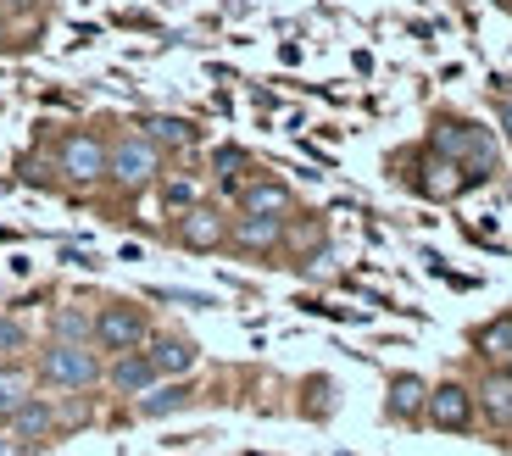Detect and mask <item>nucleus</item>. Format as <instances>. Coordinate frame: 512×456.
Masks as SVG:
<instances>
[{
	"mask_svg": "<svg viewBox=\"0 0 512 456\" xmlns=\"http://www.w3.org/2000/svg\"><path fill=\"white\" fill-rule=\"evenodd\" d=\"M429 151L451 156L462 162L468 184L496 173V140H490V128L474 123V117H457V112H435V128H429Z\"/></svg>",
	"mask_w": 512,
	"mask_h": 456,
	"instance_id": "obj_1",
	"label": "nucleus"
},
{
	"mask_svg": "<svg viewBox=\"0 0 512 456\" xmlns=\"http://www.w3.org/2000/svg\"><path fill=\"white\" fill-rule=\"evenodd\" d=\"M162 167H167V151H156L140 128H134V134H117L112 151H106V178H112L123 195L151 190L156 178H162Z\"/></svg>",
	"mask_w": 512,
	"mask_h": 456,
	"instance_id": "obj_2",
	"label": "nucleus"
},
{
	"mask_svg": "<svg viewBox=\"0 0 512 456\" xmlns=\"http://www.w3.org/2000/svg\"><path fill=\"white\" fill-rule=\"evenodd\" d=\"M39 379L51 390H95L106 373H101V356L90 351V340H51L39 351Z\"/></svg>",
	"mask_w": 512,
	"mask_h": 456,
	"instance_id": "obj_3",
	"label": "nucleus"
},
{
	"mask_svg": "<svg viewBox=\"0 0 512 456\" xmlns=\"http://www.w3.org/2000/svg\"><path fill=\"white\" fill-rule=\"evenodd\" d=\"M90 340H95V351H112V356L140 351V345L151 340V317H145L140 306H128V301H112V306H101V312H95Z\"/></svg>",
	"mask_w": 512,
	"mask_h": 456,
	"instance_id": "obj_4",
	"label": "nucleus"
},
{
	"mask_svg": "<svg viewBox=\"0 0 512 456\" xmlns=\"http://www.w3.org/2000/svg\"><path fill=\"white\" fill-rule=\"evenodd\" d=\"M106 151H112V145H106L95 128H73V134H62V145H56V167H62L67 184H101Z\"/></svg>",
	"mask_w": 512,
	"mask_h": 456,
	"instance_id": "obj_5",
	"label": "nucleus"
},
{
	"mask_svg": "<svg viewBox=\"0 0 512 456\" xmlns=\"http://www.w3.org/2000/svg\"><path fill=\"white\" fill-rule=\"evenodd\" d=\"M229 223L234 217H223V206H184V212H173V240L184 245V251H223L229 245Z\"/></svg>",
	"mask_w": 512,
	"mask_h": 456,
	"instance_id": "obj_6",
	"label": "nucleus"
},
{
	"mask_svg": "<svg viewBox=\"0 0 512 456\" xmlns=\"http://www.w3.org/2000/svg\"><path fill=\"white\" fill-rule=\"evenodd\" d=\"M423 418L435 423V429H446V434H468V429H474V418H479V401H474V390L457 384V379L429 384V406H423Z\"/></svg>",
	"mask_w": 512,
	"mask_h": 456,
	"instance_id": "obj_7",
	"label": "nucleus"
},
{
	"mask_svg": "<svg viewBox=\"0 0 512 456\" xmlns=\"http://www.w3.org/2000/svg\"><path fill=\"white\" fill-rule=\"evenodd\" d=\"M407 184L423 195V201H457V195L468 190V173H462V162H451V156L423 151L418 156V173H412Z\"/></svg>",
	"mask_w": 512,
	"mask_h": 456,
	"instance_id": "obj_8",
	"label": "nucleus"
},
{
	"mask_svg": "<svg viewBox=\"0 0 512 456\" xmlns=\"http://www.w3.org/2000/svg\"><path fill=\"white\" fill-rule=\"evenodd\" d=\"M234 206L251 217H290L295 212V190L284 178H245L240 190H234Z\"/></svg>",
	"mask_w": 512,
	"mask_h": 456,
	"instance_id": "obj_9",
	"label": "nucleus"
},
{
	"mask_svg": "<svg viewBox=\"0 0 512 456\" xmlns=\"http://www.w3.org/2000/svg\"><path fill=\"white\" fill-rule=\"evenodd\" d=\"M106 379H112V390L117 395H145L151 384H162V373H156V362H151V351H123V356H112V368H106Z\"/></svg>",
	"mask_w": 512,
	"mask_h": 456,
	"instance_id": "obj_10",
	"label": "nucleus"
},
{
	"mask_svg": "<svg viewBox=\"0 0 512 456\" xmlns=\"http://www.w3.org/2000/svg\"><path fill=\"white\" fill-rule=\"evenodd\" d=\"M479 412H485L490 429H512V368H490L474 390Z\"/></svg>",
	"mask_w": 512,
	"mask_h": 456,
	"instance_id": "obj_11",
	"label": "nucleus"
},
{
	"mask_svg": "<svg viewBox=\"0 0 512 456\" xmlns=\"http://www.w3.org/2000/svg\"><path fill=\"white\" fill-rule=\"evenodd\" d=\"M284 223H290V217H251V212H240L229 223V245H240V251H279Z\"/></svg>",
	"mask_w": 512,
	"mask_h": 456,
	"instance_id": "obj_12",
	"label": "nucleus"
},
{
	"mask_svg": "<svg viewBox=\"0 0 512 456\" xmlns=\"http://www.w3.org/2000/svg\"><path fill=\"white\" fill-rule=\"evenodd\" d=\"M423 406H429V384L418 373H396L390 379V395H384V418L390 423H418Z\"/></svg>",
	"mask_w": 512,
	"mask_h": 456,
	"instance_id": "obj_13",
	"label": "nucleus"
},
{
	"mask_svg": "<svg viewBox=\"0 0 512 456\" xmlns=\"http://www.w3.org/2000/svg\"><path fill=\"white\" fill-rule=\"evenodd\" d=\"M145 351H151V362H156L162 379H184V373L201 362L195 340H184V334H156V340H145Z\"/></svg>",
	"mask_w": 512,
	"mask_h": 456,
	"instance_id": "obj_14",
	"label": "nucleus"
},
{
	"mask_svg": "<svg viewBox=\"0 0 512 456\" xmlns=\"http://www.w3.org/2000/svg\"><path fill=\"white\" fill-rule=\"evenodd\" d=\"M140 134L156 145V151H190V145L201 140V128L184 123V117H145Z\"/></svg>",
	"mask_w": 512,
	"mask_h": 456,
	"instance_id": "obj_15",
	"label": "nucleus"
},
{
	"mask_svg": "<svg viewBox=\"0 0 512 456\" xmlns=\"http://www.w3.org/2000/svg\"><path fill=\"white\" fill-rule=\"evenodd\" d=\"M474 351L485 356V362H496V368H507V362H512V312L479 323V329H474Z\"/></svg>",
	"mask_w": 512,
	"mask_h": 456,
	"instance_id": "obj_16",
	"label": "nucleus"
},
{
	"mask_svg": "<svg viewBox=\"0 0 512 456\" xmlns=\"http://www.w3.org/2000/svg\"><path fill=\"white\" fill-rule=\"evenodd\" d=\"M51 429H56V406L45 401V395H28V401L12 412V434H23L28 445H39Z\"/></svg>",
	"mask_w": 512,
	"mask_h": 456,
	"instance_id": "obj_17",
	"label": "nucleus"
},
{
	"mask_svg": "<svg viewBox=\"0 0 512 456\" xmlns=\"http://www.w3.org/2000/svg\"><path fill=\"white\" fill-rule=\"evenodd\" d=\"M34 395V379H28V368H17L12 356L0 362V423H12V412Z\"/></svg>",
	"mask_w": 512,
	"mask_h": 456,
	"instance_id": "obj_18",
	"label": "nucleus"
},
{
	"mask_svg": "<svg viewBox=\"0 0 512 456\" xmlns=\"http://www.w3.org/2000/svg\"><path fill=\"white\" fill-rule=\"evenodd\" d=\"M190 384L173 379V384H151V390L140 395V418H167V412H179V406H190Z\"/></svg>",
	"mask_w": 512,
	"mask_h": 456,
	"instance_id": "obj_19",
	"label": "nucleus"
},
{
	"mask_svg": "<svg viewBox=\"0 0 512 456\" xmlns=\"http://www.w3.org/2000/svg\"><path fill=\"white\" fill-rule=\"evenodd\" d=\"M156 184H162V206H167V212H184V206L201 201V178H195V173H162Z\"/></svg>",
	"mask_w": 512,
	"mask_h": 456,
	"instance_id": "obj_20",
	"label": "nucleus"
},
{
	"mask_svg": "<svg viewBox=\"0 0 512 456\" xmlns=\"http://www.w3.org/2000/svg\"><path fill=\"white\" fill-rule=\"evenodd\" d=\"M245 167H251V156H245L240 145H218V151H212V173H218V184H229V190H240Z\"/></svg>",
	"mask_w": 512,
	"mask_h": 456,
	"instance_id": "obj_21",
	"label": "nucleus"
},
{
	"mask_svg": "<svg viewBox=\"0 0 512 456\" xmlns=\"http://www.w3.org/2000/svg\"><path fill=\"white\" fill-rule=\"evenodd\" d=\"M90 317L84 312H56V340H90Z\"/></svg>",
	"mask_w": 512,
	"mask_h": 456,
	"instance_id": "obj_22",
	"label": "nucleus"
},
{
	"mask_svg": "<svg viewBox=\"0 0 512 456\" xmlns=\"http://www.w3.org/2000/svg\"><path fill=\"white\" fill-rule=\"evenodd\" d=\"M23 345H28V329L17 323V317H0V362H6V356H17Z\"/></svg>",
	"mask_w": 512,
	"mask_h": 456,
	"instance_id": "obj_23",
	"label": "nucleus"
},
{
	"mask_svg": "<svg viewBox=\"0 0 512 456\" xmlns=\"http://www.w3.org/2000/svg\"><path fill=\"white\" fill-rule=\"evenodd\" d=\"M0 456H34V445H28L23 434H6V440H0Z\"/></svg>",
	"mask_w": 512,
	"mask_h": 456,
	"instance_id": "obj_24",
	"label": "nucleus"
},
{
	"mask_svg": "<svg viewBox=\"0 0 512 456\" xmlns=\"http://www.w3.org/2000/svg\"><path fill=\"white\" fill-rule=\"evenodd\" d=\"M501 117H507V134H512V106H501Z\"/></svg>",
	"mask_w": 512,
	"mask_h": 456,
	"instance_id": "obj_25",
	"label": "nucleus"
},
{
	"mask_svg": "<svg viewBox=\"0 0 512 456\" xmlns=\"http://www.w3.org/2000/svg\"><path fill=\"white\" fill-rule=\"evenodd\" d=\"M6 6H34V0H6Z\"/></svg>",
	"mask_w": 512,
	"mask_h": 456,
	"instance_id": "obj_26",
	"label": "nucleus"
},
{
	"mask_svg": "<svg viewBox=\"0 0 512 456\" xmlns=\"http://www.w3.org/2000/svg\"><path fill=\"white\" fill-rule=\"evenodd\" d=\"M0 39H6V12H0Z\"/></svg>",
	"mask_w": 512,
	"mask_h": 456,
	"instance_id": "obj_27",
	"label": "nucleus"
},
{
	"mask_svg": "<svg viewBox=\"0 0 512 456\" xmlns=\"http://www.w3.org/2000/svg\"><path fill=\"white\" fill-rule=\"evenodd\" d=\"M507 368H512V362H507Z\"/></svg>",
	"mask_w": 512,
	"mask_h": 456,
	"instance_id": "obj_28",
	"label": "nucleus"
}]
</instances>
